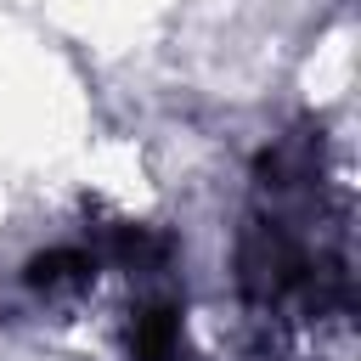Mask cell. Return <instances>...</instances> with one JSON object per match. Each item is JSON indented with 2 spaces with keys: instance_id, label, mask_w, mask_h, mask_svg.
I'll return each instance as SVG.
<instances>
[{
  "instance_id": "1",
  "label": "cell",
  "mask_w": 361,
  "mask_h": 361,
  "mask_svg": "<svg viewBox=\"0 0 361 361\" xmlns=\"http://www.w3.org/2000/svg\"><path fill=\"white\" fill-rule=\"evenodd\" d=\"M96 265H102V254L96 248H45V254H34L28 259V271H23V282L28 288H39V293H73V288H85L90 276H96Z\"/></svg>"
},
{
  "instance_id": "2",
  "label": "cell",
  "mask_w": 361,
  "mask_h": 361,
  "mask_svg": "<svg viewBox=\"0 0 361 361\" xmlns=\"http://www.w3.org/2000/svg\"><path fill=\"white\" fill-rule=\"evenodd\" d=\"M130 344H135L141 361H180V305L147 299L130 322Z\"/></svg>"
}]
</instances>
